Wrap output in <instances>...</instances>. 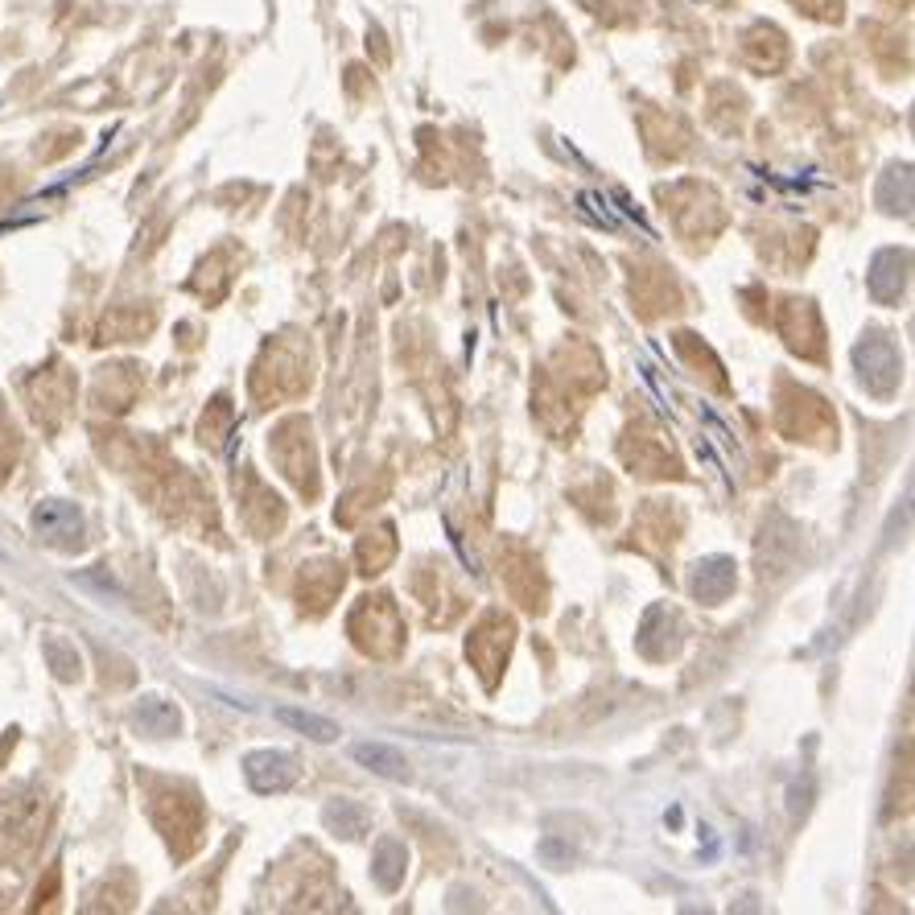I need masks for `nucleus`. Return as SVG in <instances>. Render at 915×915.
<instances>
[{
  "instance_id": "obj_1",
  "label": "nucleus",
  "mask_w": 915,
  "mask_h": 915,
  "mask_svg": "<svg viewBox=\"0 0 915 915\" xmlns=\"http://www.w3.org/2000/svg\"><path fill=\"white\" fill-rule=\"evenodd\" d=\"M351 759L367 771L384 775V779H409V759H404L396 747H388V742H355Z\"/></svg>"
},
{
  "instance_id": "obj_2",
  "label": "nucleus",
  "mask_w": 915,
  "mask_h": 915,
  "mask_svg": "<svg viewBox=\"0 0 915 915\" xmlns=\"http://www.w3.org/2000/svg\"><path fill=\"white\" fill-rule=\"evenodd\" d=\"M277 718L285 722V726H293L297 734H305V738H314V742H334L338 734V722H330V718H322V714H310V709H293V705H285V709H277Z\"/></svg>"
},
{
  "instance_id": "obj_3",
  "label": "nucleus",
  "mask_w": 915,
  "mask_h": 915,
  "mask_svg": "<svg viewBox=\"0 0 915 915\" xmlns=\"http://www.w3.org/2000/svg\"><path fill=\"white\" fill-rule=\"evenodd\" d=\"M33 524H38V532H42L46 540H54V536H58V528H66L71 536H79V532H83V520H79V512H75L71 503H46Z\"/></svg>"
}]
</instances>
